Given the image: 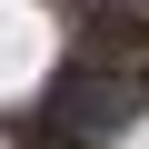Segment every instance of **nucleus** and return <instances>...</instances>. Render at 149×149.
Masks as SVG:
<instances>
[{
    "label": "nucleus",
    "instance_id": "nucleus-1",
    "mask_svg": "<svg viewBox=\"0 0 149 149\" xmlns=\"http://www.w3.org/2000/svg\"><path fill=\"white\" fill-rule=\"evenodd\" d=\"M139 90H149V70H109V60H70V80H60L50 119H80V129L100 139V129H119V119L139 109Z\"/></svg>",
    "mask_w": 149,
    "mask_h": 149
}]
</instances>
